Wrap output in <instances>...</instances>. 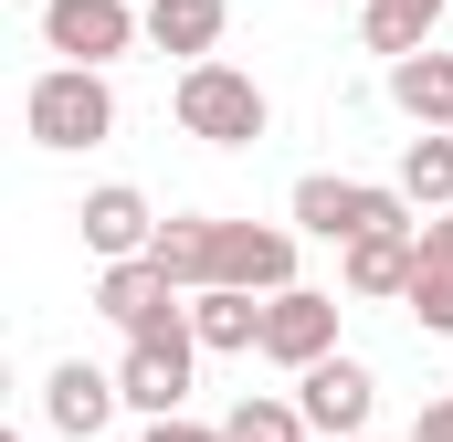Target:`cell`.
<instances>
[{
	"mask_svg": "<svg viewBox=\"0 0 453 442\" xmlns=\"http://www.w3.org/2000/svg\"><path fill=\"white\" fill-rule=\"evenodd\" d=\"M169 106H180V137H201V148H264V126H274V95L242 64H190Z\"/></svg>",
	"mask_w": 453,
	"mask_h": 442,
	"instance_id": "6da1fadb",
	"label": "cell"
},
{
	"mask_svg": "<svg viewBox=\"0 0 453 442\" xmlns=\"http://www.w3.org/2000/svg\"><path fill=\"white\" fill-rule=\"evenodd\" d=\"M285 211H296L306 242H338V253H348V242H369V232H411V201H401V190H380V179H338V169H306Z\"/></svg>",
	"mask_w": 453,
	"mask_h": 442,
	"instance_id": "7a4b0ae2",
	"label": "cell"
},
{
	"mask_svg": "<svg viewBox=\"0 0 453 442\" xmlns=\"http://www.w3.org/2000/svg\"><path fill=\"white\" fill-rule=\"evenodd\" d=\"M21 126H32V148H106L116 137V85L106 74H85V64H53V74H32V95H21Z\"/></svg>",
	"mask_w": 453,
	"mask_h": 442,
	"instance_id": "3957f363",
	"label": "cell"
},
{
	"mask_svg": "<svg viewBox=\"0 0 453 442\" xmlns=\"http://www.w3.org/2000/svg\"><path fill=\"white\" fill-rule=\"evenodd\" d=\"M190 379H201V337H190V306H180L169 327L127 337V358H116V390H127V411H148V422H180Z\"/></svg>",
	"mask_w": 453,
	"mask_h": 442,
	"instance_id": "277c9868",
	"label": "cell"
},
{
	"mask_svg": "<svg viewBox=\"0 0 453 442\" xmlns=\"http://www.w3.org/2000/svg\"><path fill=\"white\" fill-rule=\"evenodd\" d=\"M127 42H148V11H137V0H42V53L106 74Z\"/></svg>",
	"mask_w": 453,
	"mask_h": 442,
	"instance_id": "5b68a950",
	"label": "cell"
},
{
	"mask_svg": "<svg viewBox=\"0 0 453 442\" xmlns=\"http://www.w3.org/2000/svg\"><path fill=\"white\" fill-rule=\"evenodd\" d=\"M296 411H306V432L317 442H369V411H380V379H369V358H327V369H306L296 379Z\"/></svg>",
	"mask_w": 453,
	"mask_h": 442,
	"instance_id": "8992f818",
	"label": "cell"
},
{
	"mask_svg": "<svg viewBox=\"0 0 453 442\" xmlns=\"http://www.w3.org/2000/svg\"><path fill=\"white\" fill-rule=\"evenodd\" d=\"M264 358L274 369H327L338 358V295L327 285H296V295H264Z\"/></svg>",
	"mask_w": 453,
	"mask_h": 442,
	"instance_id": "52a82bcc",
	"label": "cell"
},
{
	"mask_svg": "<svg viewBox=\"0 0 453 442\" xmlns=\"http://www.w3.org/2000/svg\"><path fill=\"white\" fill-rule=\"evenodd\" d=\"M180 306H190V295L169 285V263H158V253H137V263H106V274H96V316H106V327H127V337L169 327Z\"/></svg>",
	"mask_w": 453,
	"mask_h": 442,
	"instance_id": "ba28073f",
	"label": "cell"
},
{
	"mask_svg": "<svg viewBox=\"0 0 453 442\" xmlns=\"http://www.w3.org/2000/svg\"><path fill=\"white\" fill-rule=\"evenodd\" d=\"M422 232V221H411ZM411 232H369V242H348L338 253V285L358 306H411V285H422V242Z\"/></svg>",
	"mask_w": 453,
	"mask_h": 442,
	"instance_id": "9c48e42d",
	"label": "cell"
},
{
	"mask_svg": "<svg viewBox=\"0 0 453 442\" xmlns=\"http://www.w3.org/2000/svg\"><path fill=\"white\" fill-rule=\"evenodd\" d=\"M222 285L232 295H296V232L285 221H222Z\"/></svg>",
	"mask_w": 453,
	"mask_h": 442,
	"instance_id": "30bf717a",
	"label": "cell"
},
{
	"mask_svg": "<svg viewBox=\"0 0 453 442\" xmlns=\"http://www.w3.org/2000/svg\"><path fill=\"white\" fill-rule=\"evenodd\" d=\"M116 411H127V390H116V369H96V358H64V369L42 379V422L64 442H96Z\"/></svg>",
	"mask_w": 453,
	"mask_h": 442,
	"instance_id": "8fae6325",
	"label": "cell"
},
{
	"mask_svg": "<svg viewBox=\"0 0 453 442\" xmlns=\"http://www.w3.org/2000/svg\"><path fill=\"white\" fill-rule=\"evenodd\" d=\"M85 253L96 263H137V253H158V211H148V190H127V179H106V190H85Z\"/></svg>",
	"mask_w": 453,
	"mask_h": 442,
	"instance_id": "7c38bea8",
	"label": "cell"
},
{
	"mask_svg": "<svg viewBox=\"0 0 453 442\" xmlns=\"http://www.w3.org/2000/svg\"><path fill=\"white\" fill-rule=\"evenodd\" d=\"M453 21V0H358V42L380 53V64H411V53H433V32Z\"/></svg>",
	"mask_w": 453,
	"mask_h": 442,
	"instance_id": "4fadbf2b",
	"label": "cell"
},
{
	"mask_svg": "<svg viewBox=\"0 0 453 442\" xmlns=\"http://www.w3.org/2000/svg\"><path fill=\"white\" fill-rule=\"evenodd\" d=\"M222 32H232V0H148V42L190 64H222Z\"/></svg>",
	"mask_w": 453,
	"mask_h": 442,
	"instance_id": "5bb4252c",
	"label": "cell"
},
{
	"mask_svg": "<svg viewBox=\"0 0 453 442\" xmlns=\"http://www.w3.org/2000/svg\"><path fill=\"white\" fill-rule=\"evenodd\" d=\"M190 337H201V358H264V295H190Z\"/></svg>",
	"mask_w": 453,
	"mask_h": 442,
	"instance_id": "9a60e30c",
	"label": "cell"
},
{
	"mask_svg": "<svg viewBox=\"0 0 453 442\" xmlns=\"http://www.w3.org/2000/svg\"><path fill=\"white\" fill-rule=\"evenodd\" d=\"M158 263H169L180 295H211V285H222V221L211 211H169L158 221Z\"/></svg>",
	"mask_w": 453,
	"mask_h": 442,
	"instance_id": "2e32d148",
	"label": "cell"
},
{
	"mask_svg": "<svg viewBox=\"0 0 453 442\" xmlns=\"http://www.w3.org/2000/svg\"><path fill=\"white\" fill-rule=\"evenodd\" d=\"M390 106L411 116L422 137H453V53H411V64H390Z\"/></svg>",
	"mask_w": 453,
	"mask_h": 442,
	"instance_id": "e0dca14e",
	"label": "cell"
},
{
	"mask_svg": "<svg viewBox=\"0 0 453 442\" xmlns=\"http://www.w3.org/2000/svg\"><path fill=\"white\" fill-rule=\"evenodd\" d=\"M390 190H401V201H411L422 221H433V211H453V137H411V148H401V179H390Z\"/></svg>",
	"mask_w": 453,
	"mask_h": 442,
	"instance_id": "ac0fdd59",
	"label": "cell"
},
{
	"mask_svg": "<svg viewBox=\"0 0 453 442\" xmlns=\"http://www.w3.org/2000/svg\"><path fill=\"white\" fill-rule=\"evenodd\" d=\"M222 442H317V432H306V411H296V400H274V390H242V400L222 411Z\"/></svg>",
	"mask_w": 453,
	"mask_h": 442,
	"instance_id": "d6986e66",
	"label": "cell"
},
{
	"mask_svg": "<svg viewBox=\"0 0 453 442\" xmlns=\"http://www.w3.org/2000/svg\"><path fill=\"white\" fill-rule=\"evenodd\" d=\"M411 316H422V337H453V274H422L411 285Z\"/></svg>",
	"mask_w": 453,
	"mask_h": 442,
	"instance_id": "ffe728a7",
	"label": "cell"
},
{
	"mask_svg": "<svg viewBox=\"0 0 453 442\" xmlns=\"http://www.w3.org/2000/svg\"><path fill=\"white\" fill-rule=\"evenodd\" d=\"M411 242H422V274H453V211H433Z\"/></svg>",
	"mask_w": 453,
	"mask_h": 442,
	"instance_id": "44dd1931",
	"label": "cell"
},
{
	"mask_svg": "<svg viewBox=\"0 0 453 442\" xmlns=\"http://www.w3.org/2000/svg\"><path fill=\"white\" fill-rule=\"evenodd\" d=\"M137 442H222V422H148Z\"/></svg>",
	"mask_w": 453,
	"mask_h": 442,
	"instance_id": "7402d4cb",
	"label": "cell"
},
{
	"mask_svg": "<svg viewBox=\"0 0 453 442\" xmlns=\"http://www.w3.org/2000/svg\"><path fill=\"white\" fill-rule=\"evenodd\" d=\"M411 442H453V390H443V400H422V422H411Z\"/></svg>",
	"mask_w": 453,
	"mask_h": 442,
	"instance_id": "603a6c76",
	"label": "cell"
},
{
	"mask_svg": "<svg viewBox=\"0 0 453 442\" xmlns=\"http://www.w3.org/2000/svg\"><path fill=\"white\" fill-rule=\"evenodd\" d=\"M137 11H148V0H137Z\"/></svg>",
	"mask_w": 453,
	"mask_h": 442,
	"instance_id": "cb8c5ba5",
	"label": "cell"
},
{
	"mask_svg": "<svg viewBox=\"0 0 453 442\" xmlns=\"http://www.w3.org/2000/svg\"><path fill=\"white\" fill-rule=\"evenodd\" d=\"M369 442H380V432H369Z\"/></svg>",
	"mask_w": 453,
	"mask_h": 442,
	"instance_id": "d4e9b609",
	"label": "cell"
}]
</instances>
